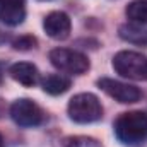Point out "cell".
<instances>
[{
	"label": "cell",
	"mask_w": 147,
	"mask_h": 147,
	"mask_svg": "<svg viewBox=\"0 0 147 147\" xmlns=\"http://www.w3.org/2000/svg\"><path fill=\"white\" fill-rule=\"evenodd\" d=\"M115 134L125 146H140L147 139V115L144 111L121 113L115 121Z\"/></svg>",
	"instance_id": "cell-1"
},
{
	"label": "cell",
	"mask_w": 147,
	"mask_h": 147,
	"mask_svg": "<svg viewBox=\"0 0 147 147\" xmlns=\"http://www.w3.org/2000/svg\"><path fill=\"white\" fill-rule=\"evenodd\" d=\"M69 116L75 123H92L103 116V106L98 96L91 92L75 94L69 103Z\"/></svg>",
	"instance_id": "cell-2"
},
{
	"label": "cell",
	"mask_w": 147,
	"mask_h": 147,
	"mask_svg": "<svg viewBox=\"0 0 147 147\" xmlns=\"http://www.w3.org/2000/svg\"><path fill=\"white\" fill-rule=\"evenodd\" d=\"M113 69L121 77L144 80L147 79V57L137 51H120L113 58Z\"/></svg>",
	"instance_id": "cell-3"
},
{
	"label": "cell",
	"mask_w": 147,
	"mask_h": 147,
	"mask_svg": "<svg viewBox=\"0 0 147 147\" xmlns=\"http://www.w3.org/2000/svg\"><path fill=\"white\" fill-rule=\"evenodd\" d=\"M50 62L55 69H58L60 72L65 74H74V75H80V74L89 70V60L86 55L69 50V48H55L50 51Z\"/></svg>",
	"instance_id": "cell-4"
},
{
	"label": "cell",
	"mask_w": 147,
	"mask_h": 147,
	"mask_svg": "<svg viewBox=\"0 0 147 147\" xmlns=\"http://www.w3.org/2000/svg\"><path fill=\"white\" fill-rule=\"evenodd\" d=\"M10 116L19 127L29 128V127H38L43 121L45 113L33 99L22 98L10 105Z\"/></svg>",
	"instance_id": "cell-5"
},
{
	"label": "cell",
	"mask_w": 147,
	"mask_h": 147,
	"mask_svg": "<svg viewBox=\"0 0 147 147\" xmlns=\"http://www.w3.org/2000/svg\"><path fill=\"white\" fill-rule=\"evenodd\" d=\"M98 86L99 89H103L108 96H111L113 99H116L118 103H123V105H130V103H137L142 96L140 89L135 87V86H130V84H123L120 80H115V79H108V77H103L98 80Z\"/></svg>",
	"instance_id": "cell-6"
},
{
	"label": "cell",
	"mask_w": 147,
	"mask_h": 147,
	"mask_svg": "<svg viewBox=\"0 0 147 147\" xmlns=\"http://www.w3.org/2000/svg\"><path fill=\"white\" fill-rule=\"evenodd\" d=\"M43 29L51 39H65L70 34V29H72V22H70V17L65 14V12H60V10H55V12H50L45 21H43Z\"/></svg>",
	"instance_id": "cell-7"
},
{
	"label": "cell",
	"mask_w": 147,
	"mask_h": 147,
	"mask_svg": "<svg viewBox=\"0 0 147 147\" xmlns=\"http://www.w3.org/2000/svg\"><path fill=\"white\" fill-rule=\"evenodd\" d=\"M26 17V0H0V21L7 26H19Z\"/></svg>",
	"instance_id": "cell-8"
},
{
	"label": "cell",
	"mask_w": 147,
	"mask_h": 147,
	"mask_svg": "<svg viewBox=\"0 0 147 147\" xmlns=\"http://www.w3.org/2000/svg\"><path fill=\"white\" fill-rule=\"evenodd\" d=\"M9 74H10V77L16 82L22 84L26 87H33V86H36L38 82H39V72H38V69L33 63H28V62H17V63H14L9 69Z\"/></svg>",
	"instance_id": "cell-9"
},
{
	"label": "cell",
	"mask_w": 147,
	"mask_h": 147,
	"mask_svg": "<svg viewBox=\"0 0 147 147\" xmlns=\"http://www.w3.org/2000/svg\"><path fill=\"white\" fill-rule=\"evenodd\" d=\"M118 34L121 39L132 43V45H147V22L130 21L118 28Z\"/></svg>",
	"instance_id": "cell-10"
},
{
	"label": "cell",
	"mask_w": 147,
	"mask_h": 147,
	"mask_svg": "<svg viewBox=\"0 0 147 147\" xmlns=\"http://www.w3.org/2000/svg\"><path fill=\"white\" fill-rule=\"evenodd\" d=\"M41 86H43L45 92H48L51 96H58V94H63L70 89L72 80L69 77H65L63 74H48L41 80Z\"/></svg>",
	"instance_id": "cell-11"
},
{
	"label": "cell",
	"mask_w": 147,
	"mask_h": 147,
	"mask_svg": "<svg viewBox=\"0 0 147 147\" xmlns=\"http://www.w3.org/2000/svg\"><path fill=\"white\" fill-rule=\"evenodd\" d=\"M127 17L130 21L137 22H147V0H134L125 9Z\"/></svg>",
	"instance_id": "cell-12"
},
{
	"label": "cell",
	"mask_w": 147,
	"mask_h": 147,
	"mask_svg": "<svg viewBox=\"0 0 147 147\" xmlns=\"http://www.w3.org/2000/svg\"><path fill=\"white\" fill-rule=\"evenodd\" d=\"M67 147H103L99 140L92 137H74Z\"/></svg>",
	"instance_id": "cell-13"
},
{
	"label": "cell",
	"mask_w": 147,
	"mask_h": 147,
	"mask_svg": "<svg viewBox=\"0 0 147 147\" xmlns=\"http://www.w3.org/2000/svg\"><path fill=\"white\" fill-rule=\"evenodd\" d=\"M36 43H38L36 38L26 34V36H21V38H17V39L14 41V48H16V50H22V51H26V50L34 48V46H36Z\"/></svg>",
	"instance_id": "cell-14"
},
{
	"label": "cell",
	"mask_w": 147,
	"mask_h": 147,
	"mask_svg": "<svg viewBox=\"0 0 147 147\" xmlns=\"http://www.w3.org/2000/svg\"><path fill=\"white\" fill-rule=\"evenodd\" d=\"M0 147H3V139H2V135H0Z\"/></svg>",
	"instance_id": "cell-15"
},
{
	"label": "cell",
	"mask_w": 147,
	"mask_h": 147,
	"mask_svg": "<svg viewBox=\"0 0 147 147\" xmlns=\"http://www.w3.org/2000/svg\"><path fill=\"white\" fill-rule=\"evenodd\" d=\"M0 110H2V103H0Z\"/></svg>",
	"instance_id": "cell-16"
}]
</instances>
